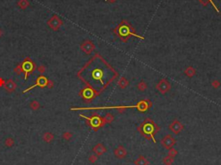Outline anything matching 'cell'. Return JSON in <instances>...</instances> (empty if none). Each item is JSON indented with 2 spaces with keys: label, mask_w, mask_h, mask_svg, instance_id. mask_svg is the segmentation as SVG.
Segmentation results:
<instances>
[{
  "label": "cell",
  "mask_w": 221,
  "mask_h": 165,
  "mask_svg": "<svg viewBox=\"0 0 221 165\" xmlns=\"http://www.w3.org/2000/svg\"><path fill=\"white\" fill-rule=\"evenodd\" d=\"M88 160H89L90 162H92V163H94V162H97L98 160V156L97 155H91V156L88 157Z\"/></svg>",
  "instance_id": "83f0119b"
},
{
  "label": "cell",
  "mask_w": 221,
  "mask_h": 165,
  "mask_svg": "<svg viewBox=\"0 0 221 165\" xmlns=\"http://www.w3.org/2000/svg\"><path fill=\"white\" fill-rule=\"evenodd\" d=\"M22 71H23V70H22V66H21V65L18 66V67H16V68L14 69V72H15V73H18V75H19V73H20L22 72Z\"/></svg>",
  "instance_id": "f1b7e54d"
},
{
  "label": "cell",
  "mask_w": 221,
  "mask_h": 165,
  "mask_svg": "<svg viewBox=\"0 0 221 165\" xmlns=\"http://www.w3.org/2000/svg\"><path fill=\"white\" fill-rule=\"evenodd\" d=\"M117 84H118V87H119L125 88V87H127V86L129 85V81L127 80L124 77H122V78H120V80H118Z\"/></svg>",
  "instance_id": "d6986e66"
},
{
  "label": "cell",
  "mask_w": 221,
  "mask_h": 165,
  "mask_svg": "<svg viewBox=\"0 0 221 165\" xmlns=\"http://www.w3.org/2000/svg\"><path fill=\"white\" fill-rule=\"evenodd\" d=\"M53 86H54V83H53V81H51V80H48V85H47V87H48V88H51V87H53Z\"/></svg>",
  "instance_id": "d6a6232c"
},
{
  "label": "cell",
  "mask_w": 221,
  "mask_h": 165,
  "mask_svg": "<svg viewBox=\"0 0 221 165\" xmlns=\"http://www.w3.org/2000/svg\"><path fill=\"white\" fill-rule=\"evenodd\" d=\"M4 83H5V81H4L2 78H0V87H4Z\"/></svg>",
  "instance_id": "836d02e7"
},
{
  "label": "cell",
  "mask_w": 221,
  "mask_h": 165,
  "mask_svg": "<svg viewBox=\"0 0 221 165\" xmlns=\"http://www.w3.org/2000/svg\"><path fill=\"white\" fill-rule=\"evenodd\" d=\"M21 2H23V4H21L20 5V6H22V8H25V7L29 4V3H27V1H25V0H22Z\"/></svg>",
  "instance_id": "1f68e13d"
},
{
  "label": "cell",
  "mask_w": 221,
  "mask_h": 165,
  "mask_svg": "<svg viewBox=\"0 0 221 165\" xmlns=\"http://www.w3.org/2000/svg\"><path fill=\"white\" fill-rule=\"evenodd\" d=\"M14 144H15V142L11 137H8V138H6L5 142H4V144H5L6 147H12L14 145Z\"/></svg>",
  "instance_id": "603a6c76"
},
{
  "label": "cell",
  "mask_w": 221,
  "mask_h": 165,
  "mask_svg": "<svg viewBox=\"0 0 221 165\" xmlns=\"http://www.w3.org/2000/svg\"><path fill=\"white\" fill-rule=\"evenodd\" d=\"M212 87L214 88H217L218 87H219L220 83H219V81H218V80H214V81H212Z\"/></svg>",
  "instance_id": "f546056e"
},
{
  "label": "cell",
  "mask_w": 221,
  "mask_h": 165,
  "mask_svg": "<svg viewBox=\"0 0 221 165\" xmlns=\"http://www.w3.org/2000/svg\"><path fill=\"white\" fill-rule=\"evenodd\" d=\"M103 119H104L105 123H112V121H113L114 117L112 116V115L110 114V113H107V114L105 115V117L103 118Z\"/></svg>",
  "instance_id": "7402d4cb"
},
{
  "label": "cell",
  "mask_w": 221,
  "mask_h": 165,
  "mask_svg": "<svg viewBox=\"0 0 221 165\" xmlns=\"http://www.w3.org/2000/svg\"><path fill=\"white\" fill-rule=\"evenodd\" d=\"M158 130H159L158 126L149 119L144 120L138 127V130L140 131V133L143 134L146 137H150L155 142H156V140L154 139V134L156 133L158 131Z\"/></svg>",
  "instance_id": "3957f363"
},
{
  "label": "cell",
  "mask_w": 221,
  "mask_h": 165,
  "mask_svg": "<svg viewBox=\"0 0 221 165\" xmlns=\"http://www.w3.org/2000/svg\"><path fill=\"white\" fill-rule=\"evenodd\" d=\"M94 48H95V46L93 45L92 43H91L90 41L85 42V43L81 45L82 51H84L86 54H88V55L91 54L93 50H94Z\"/></svg>",
  "instance_id": "7c38bea8"
},
{
  "label": "cell",
  "mask_w": 221,
  "mask_h": 165,
  "mask_svg": "<svg viewBox=\"0 0 221 165\" xmlns=\"http://www.w3.org/2000/svg\"><path fill=\"white\" fill-rule=\"evenodd\" d=\"M78 76L98 95L103 92L118 75L109 63H107L99 54H96L78 73Z\"/></svg>",
  "instance_id": "6da1fadb"
},
{
  "label": "cell",
  "mask_w": 221,
  "mask_h": 165,
  "mask_svg": "<svg viewBox=\"0 0 221 165\" xmlns=\"http://www.w3.org/2000/svg\"><path fill=\"white\" fill-rule=\"evenodd\" d=\"M80 95L82 96L84 100L89 101V100H92V98H94L95 97H96L97 93H95L92 89H91L90 87H87V88H85V89L82 90V92L80 93Z\"/></svg>",
  "instance_id": "9c48e42d"
},
{
  "label": "cell",
  "mask_w": 221,
  "mask_h": 165,
  "mask_svg": "<svg viewBox=\"0 0 221 165\" xmlns=\"http://www.w3.org/2000/svg\"><path fill=\"white\" fill-rule=\"evenodd\" d=\"M170 87H171L170 84H169L165 79L160 80V82H159L156 86V89L158 90L161 93H163V94L166 93L167 92H168V91L170 90Z\"/></svg>",
  "instance_id": "30bf717a"
},
{
  "label": "cell",
  "mask_w": 221,
  "mask_h": 165,
  "mask_svg": "<svg viewBox=\"0 0 221 165\" xmlns=\"http://www.w3.org/2000/svg\"><path fill=\"white\" fill-rule=\"evenodd\" d=\"M137 88H138L140 91H145L147 88V85L145 84L144 81H141V82L137 85Z\"/></svg>",
  "instance_id": "d4e9b609"
},
{
  "label": "cell",
  "mask_w": 221,
  "mask_h": 165,
  "mask_svg": "<svg viewBox=\"0 0 221 165\" xmlns=\"http://www.w3.org/2000/svg\"><path fill=\"white\" fill-rule=\"evenodd\" d=\"M209 1L211 2V4H212V6H213V7H214V8L216 9V11H217L218 12V10L217 9V7H216V6H215V4H213V2L212 1V0H209Z\"/></svg>",
  "instance_id": "e575fe53"
},
{
  "label": "cell",
  "mask_w": 221,
  "mask_h": 165,
  "mask_svg": "<svg viewBox=\"0 0 221 165\" xmlns=\"http://www.w3.org/2000/svg\"><path fill=\"white\" fill-rule=\"evenodd\" d=\"M72 133H71V132H69V131H66V132H64V133H63V135H62V137L63 138H64L65 140H70L71 138H72Z\"/></svg>",
  "instance_id": "4316f807"
},
{
  "label": "cell",
  "mask_w": 221,
  "mask_h": 165,
  "mask_svg": "<svg viewBox=\"0 0 221 165\" xmlns=\"http://www.w3.org/2000/svg\"><path fill=\"white\" fill-rule=\"evenodd\" d=\"M169 129L171 130V131H173V133L179 134L181 130L184 129V126L181 122L178 121V120H174V121L171 123V125H169Z\"/></svg>",
  "instance_id": "8fae6325"
},
{
  "label": "cell",
  "mask_w": 221,
  "mask_h": 165,
  "mask_svg": "<svg viewBox=\"0 0 221 165\" xmlns=\"http://www.w3.org/2000/svg\"><path fill=\"white\" fill-rule=\"evenodd\" d=\"M161 144L164 148H165V149L169 150L175 145V140L173 137L171 136V135L168 134V135H166V136L162 139Z\"/></svg>",
  "instance_id": "52a82bcc"
},
{
  "label": "cell",
  "mask_w": 221,
  "mask_h": 165,
  "mask_svg": "<svg viewBox=\"0 0 221 165\" xmlns=\"http://www.w3.org/2000/svg\"><path fill=\"white\" fill-rule=\"evenodd\" d=\"M0 36H1V30H0Z\"/></svg>",
  "instance_id": "d590c367"
},
{
  "label": "cell",
  "mask_w": 221,
  "mask_h": 165,
  "mask_svg": "<svg viewBox=\"0 0 221 165\" xmlns=\"http://www.w3.org/2000/svg\"><path fill=\"white\" fill-rule=\"evenodd\" d=\"M185 73L188 76V77H193V76L195 75V70H194V68H193L189 67V68H188L186 69Z\"/></svg>",
  "instance_id": "44dd1931"
},
{
  "label": "cell",
  "mask_w": 221,
  "mask_h": 165,
  "mask_svg": "<svg viewBox=\"0 0 221 165\" xmlns=\"http://www.w3.org/2000/svg\"><path fill=\"white\" fill-rule=\"evenodd\" d=\"M116 32H117V36H118L124 42L126 41L127 37H129L130 36H137V37H138V38L144 39L143 36H140L138 35H136L133 32V30H132L131 27L130 26L129 24H126V23L121 24V25L116 29Z\"/></svg>",
  "instance_id": "277c9868"
},
{
  "label": "cell",
  "mask_w": 221,
  "mask_h": 165,
  "mask_svg": "<svg viewBox=\"0 0 221 165\" xmlns=\"http://www.w3.org/2000/svg\"><path fill=\"white\" fill-rule=\"evenodd\" d=\"M48 80L47 79L45 76H39V77L37 78V80H36V84H34L33 86H31L30 87L27 88V89H25L23 91V93H26L28 92V91L31 90L32 88L36 87H47V85H48Z\"/></svg>",
  "instance_id": "ba28073f"
},
{
  "label": "cell",
  "mask_w": 221,
  "mask_h": 165,
  "mask_svg": "<svg viewBox=\"0 0 221 165\" xmlns=\"http://www.w3.org/2000/svg\"><path fill=\"white\" fill-rule=\"evenodd\" d=\"M80 116L87 119L88 121V123H89L90 126L92 127L93 130H98L99 127L103 126V125L105 124V121H104V119L101 118L100 116H99V115H97V114L92 115V116L90 117V118L87 117V116H84V115H82V114H80Z\"/></svg>",
  "instance_id": "5b68a950"
},
{
  "label": "cell",
  "mask_w": 221,
  "mask_h": 165,
  "mask_svg": "<svg viewBox=\"0 0 221 165\" xmlns=\"http://www.w3.org/2000/svg\"><path fill=\"white\" fill-rule=\"evenodd\" d=\"M21 66H22V70L25 73V77H24V79L26 80L29 73L32 72L34 70V68H35V64L33 63V61H31L29 59H28V60L24 61L23 63L22 64Z\"/></svg>",
  "instance_id": "8992f818"
},
{
  "label": "cell",
  "mask_w": 221,
  "mask_h": 165,
  "mask_svg": "<svg viewBox=\"0 0 221 165\" xmlns=\"http://www.w3.org/2000/svg\"><path fill=\"white\" fill-rule=\"evenodd\" d=\"M38 71H39V72H40V73H44V72H45V71H46L45 67H44V66H40V67L38 68Z\"/></svg>",
  "instance_id": "4dcf8cb0"
},
{
  "label": "cell",
  "mask_w": 221,
  "mask_h": 165,
  "mask_svg": "<svg viewBox=\"0 0 221 165\" xmlns=\"http://www.w3.org/2000/svg\"><path fill=\"white\" fill-rule=\"evenodd\" d=\"M4 87V89H5L7 92L11 93V92H13V91H15V89L16 88V84L12 80H9L5 81Z\"/></svg>",
  "instance_id": "9a60e30c"
},
{
  "label": "cell",
  "mask_w": 221,
  "mask_h": 165,
  "mask_svg": "<svg viewBox=\"0 0 221 165\" xmlns=\"http://www.w3.org/2000/svg\"><path fill=\"white\" fill-rule=\"evenodd\" d=\"M126 154H127L126 150L124 149V147L121 146V145H119V146L114 151V155L117 158H124V157L126 156Z\"/></svg>",
  "instance_id": "5bb4252c"
},
{
  "label": "cell",
  "mask_w": 221,
  "mask_h": 165,
  "mask_svg": "<svg viewBox=\"0 0 221 165\" xmlns=\"http://www.w3.org/2000/svg\"><path fill=\"white\" fill-rule=\"evenodd\" d=\"M163 162L165 165H172L174 162V158L171 156H167L166 157H164V158L163 159Z\"/></svg>",
  "instance_id": "ffe728a7"
},
{
  "label": "cell",
  "mask_w": 221,
  "mask_h": 165,
  "mask_svg": "<svg viewBox=\"0 0 221 165\" xmlns=\"http://www.w3.org/2000/svg\"><path fill=\"white\" fill-rule=\"evenodd\" d=\"M152 105L150 100H141L135 105H128V106H107V107H73L71 108L72 111H78V110H104V109H118L119 112H124L126 108H137L139 112H146Z\"/></svg>",
  "instance_id": "7a4b0ae2"
},
{
  "label": "cell",
  "mask_w": 221,
  "mask_h": 165,
  "mask_svg": "<svg viewBox=\"0 0 221 165\" xmlns=\"http://www.w3.org/2000/svg\"><path fill=\"white\" fill-rule=\"evenodd\" d=\"M43 140L45 141L46 143H50L53 141L54 139V135L51 133V132H45L43 134V137H42Z\"/></svg>",
  "instance_id": "ac0fdd59"
},
{
  "label": "cell",
  "mask_w": 221,
  "mask_h": 165,
  "mask_svg": "<svg viewBox=\"0 0 221 165\" xmlns=\"http://www.w3.org/2000/svg\"><path fill=\"white\" fill-rule=\"evenodd\" d=\"M30 107H31V109H33V110H37L39 107H40V104H39V103L37 102V101H32L30 103Z\"/></svg>",
  "instance_id": "484cf974"
},
{
  "label": "cell",
  "mask_w": 221,
  "mask_h": 165,
  "mask_svg": "<svg viewBox=\"0 0 221 165\" xmlns=\"http://www.w3.org/2000/svg\"><path fill=\"white\" fill-rule=\"evenodd\" d=\"M61 21L59 20V19L56 18V16H54V18L49 21V23H48V24H49L50 27L53 29H57L58 27L61 25Z\"/></svg>",
  "instance_id": "2e32d148"
},
{
  "label": "cell",
  "mask_w": 221,
  "mask_h": 165,
  "mask_svg": "<svg viewBox=\"0 0 221 165\" xmlns=\"http://www.w3.org/2000/svg\"><path fill=\"white\" fill-rule=\"evenodd\" d=\"M134 163H135V165H149V162L144 156H140L138 158L135 160Z\"/></svg>",
  "instance_id": "e0dca14e"
},
{
  "label": "cell",
  "mask_w": 221,
  "mask_h": 165,
  "mask_svg": "<svg viewBox=\"0 0 221 165\" xmlns=\"http://www.w3.org/2000/svg\"><path fill=\"white\" fill-rule=\"evenodd\" d=\"M92 151L94 152L95 155L97 156H102L106 152V148L104 146V144H98L93 147Z\"/></svg>",
  "instance_id": "4fadbf2b"
},
{
  "label": "cell",
  "mask_w": 221,
  "mask_h": 165,
  "mask_svg": "<svg viewBox=\"0 0 221 165\" xmlns=\"http://www.w3.org/2000/svg\"><path fill=\"white\" fill-rule=\"evenodd\" d=\"M177 154H178V151H176L175 149H174V148H171V149H169V151H168V156L173 157V158H175V156Z\"/></svg>",
  "instance_id": "cb8c5ba5"
}]
</instances>
